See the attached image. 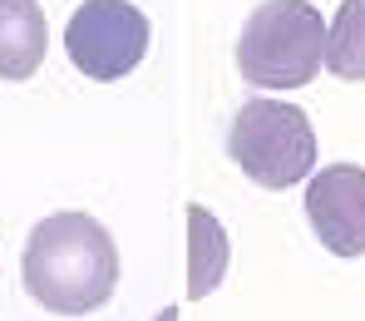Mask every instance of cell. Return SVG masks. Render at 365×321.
Here are the masks:
<instances>
[{
  "label": "cell",
  "mask_w": 365,
  "mask_h": 321,
  "mask_svg": "<svg viewBox=\"0 0 365 321\" xmlns=\"http://www.w3.org/2000/svg\"><path fill=\"white\" fill-rule=\"evenodd\" d=\"M25 292L55 317H89L119 287V248L89 213H50L20 253Z\"/></svg>",
  "instance_id": "obj_1"
},
{
  "label": "cell",
  "mask_w": 365,
  "mask_h": 321,
  "mask_svg": "<svg viewBox=\"0 0 365 321\" xmlns=\"http://www.w3.org/2000/svg\"><path fill=\"white\" fill-rule=\"evenodd\" d=\"M326 64V20L311 0H262L237 35V74L257 89H302Z\"/></svg>",
  "instance_id": "obj_2"
},
{
  "label": "cell",
  "mask_w": 365,
  "mask_h": 321,
  "mask_svg": "<svg viewBox=\"0 0 365 321\" xmlns=\"http://www.w3.org/2000/svg\"><path fill=\"white\" fill-rule=\"evenodd\" d=\"M227 153L252 183L297 188L316 168V128L287 99H252L227 128Z\"/></svg>",
  "instance_id": "obj_3"
},
{
  "label": "cell",
  "mask_w": 365,
  "mask_h": 321,
  "mask_svg": "<svg viewBox=\"0 0 365 321\" xmlns=\"http://www.w3.org/2000/svg\"><path fill=\"white\" fill-rule=\"evenodd\" d=\"M64 55L84 79H123L148 55V15L128 0H84L64 25Z\"/></svg>",
  "instance_id": "obj_4"
},
{
  "label": "cell",
  "mask_w": 365,
  "mask_h": 321,
  "mask_svg": "<svg viewBox=\"0 0 365 321\" xmlns=\"http://www.w3.org/2000/svg\"><path fill=\"white\" fill-rule=\"evenodd\" d=\"M306 218L321 248L336 257L365 253V168L361 163H331L306 183Z\"/></svg>",
  "instance_id": "obj_5"
},
{
  "label": "cell",
  "mask_w": 365,
  "mask_h": 321,
  "mask_svg": "<svg viewBox=\"0 0 365 321\" xmlns=\"http://www.w3.org/2000/svg\"><path fill=\"white\" fill-rule=\"evenodd\" d=\"M50 30L40 0H0V79H30L45 60Z\"/></svg>",
  "instance_id": "obj_6"
},
{
  "label": "cell",
  "mask_w": 365,
  "mask_h": 321,
  "mask_svg": "<svg viewBox=\"0 0 365 321\" xmlns=\"http://www.w3.org/2000/svg\"><path fill=\"white\" fill-rule=\"evenodd\" d=\"M227 262H232V248L222 223L202 203H187V297L192 302L212 297L227 277Z\"/></svg>",
  "instance_id": "obj_7"
},
{
  "label": "cell",
  "mask_w": 365,
  "mask_h": 321,
  "mask_svg": "<svg viewBox=\"0 0 365 321\" xmlns=\"http://www.w3.org/2000/svg\"><path fill=\"white\" fill-rule=\"evenodd\" d=\"M326 69L365 84V0H341L336 20L326 25Z\"/></svg>",
  "instance_id": "obj_8"
}]
</instances>
